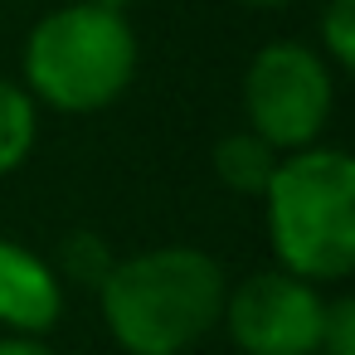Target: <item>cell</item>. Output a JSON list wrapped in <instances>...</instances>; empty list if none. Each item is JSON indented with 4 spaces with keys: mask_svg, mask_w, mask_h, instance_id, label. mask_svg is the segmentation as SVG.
<instances>
[{
    "mask_svg": "<svg viewBox=\"0 0 355 355\" xmlns=\"http://www.w3.org/2000/svg\"><path fill=\"white\" fill-rule=\"evenodd\" d=\"M229 277L214 253L190 243H161L117 258L98 287L107 336L127 355H185L219 331Z\"/></svg>",
    "mask_w": 355,
    "mask_h": 355,
    "instance_id": "6da1fadb",
    "label": "cell"
},
{
    "mask_svg": "<svg viewBox=\"0 0 355 355\" xmlns=\"http://www.w3.org/2000/svg\"><path fill=\"white\" fill-rule=\"evenodd\" d=\"M263 224L282 272L302 282H345L355 272V161L340 146L277 156L263 190Z\"/></svg>",
    "mask_w": 355,
    "mask_h": 355,
    "instance_id": "7a4b0ae2",
    "label": "cell"
},
{
    "mask_svg": "<svg viewBox=\"0 0 355 355\" xmlns=\"http://www.w3.org/2000/svg\"><path fill=\"white\" fill-rule=\"evenodd\" d=\"M137 64L141 49L127 15L73 0V6H59L30 25L20 49V69H25L20 88L35 98V107L88 117L112 107L132 88Z\"/></svg>",
    "mask_w": 355,
    "mask_h": 355,
    "instance_id": "3957f363",
    "label": "cell"
},
{
    "mask_svg": "<svg viewBox=\"0 0 355 355\" xmlns=\"http://www.w3.org/2000/svg\"><path fill=\"white\" fill-rule=\"evenodd\" d=\"M336 112V69L297 40L263 44L243 69V117L277 156L316 146Z\"/></svg>",
    "mask_w": 355,
    "mask_h": 355,
    "instance_id": "277c9868",
    "label": "cell"
},
{
    "mask_svg": "<svg viewBox=\"0 0 355 355\" xmlns=\"http://www.w3.org/2000/svg\"><path fill=\"white\" fill-rule=\"evenodd\" d=\"M326 321V292L282 268L248 272L224 297L219 326L239 355H316Z\"/></svg>",
    "mask_w": 355,
    "mask_h": 355,
    "instance_id": "5b68a950",
    "label": "cell"
},
{
    "mask_svg": "<svg viewBox=\"0 0 355 355\" xmlns=\"http://www.w3.org/2000/svg\"><path fill=\"white\" fill-rule=\"evenodd\" d=\"M64 316V282L44 253L0 239V326L10 336H49Z\"/></svg>",
    "mask_w": 355,
    "mask_h": 355,
    "instance_id": "8992f818",
    "label": "cell"
},
{
    "mask_svg": "<svg viewBox=\"0 0 355 355\" xmlns=\"http://www.w3.org/2000/svg\"><path fill=\"white\" fill-rule=\"evenodd\" d=\"M272 171H277V151H272L263 137H253L248 127L214 141V175H219V185H224L229 195L263 200Z\"/></svg>",
    "mask_w": 355,
    "mask_h": 355,
    "instance_id": "52a82bcc",
    "label": "cell"
},
{
    "mask_svg": "<svg viewBox=\"0 0 355 355\" xmlns=\"http://www.w3.org/2000/svg\"><path fill=\"white\" fill-rule=\"evenodd\" d=\"M35 137H40V107H35V98L20 83L0 78V175H10V171H20L30 161Z\"/></svg>",
    "mask_w": 355,
    "mask_h": 355,
    "instance_id": "ba28073f",
    "label": "cell"
},
{
    "mask_svg": "<svg viewBox=\"0 0 355 355\" xmlns=\"http://www.w3.org/2000/svg\"><path fill=\"white\" fill-rule=\"evenodd\" d=\"M112 268H117V253H112V243H107L98 229H69V234L59 239V253H54L59 282H73V287L98 292Z\"/></svg>",
    "mask_w": 355,
    "mask_h": 355,
    "instance_id": "9c48e42d",
    "label": "cell"
},
{
    "mask_svg": "<svg viewBox=\"0 0 355 355\" xmlns=\"http://www.w3.org/2000/svg\"><path fill=\"white\" fill-rule=\"evenodd\" d=\"M316 54L331 69L355 64V0H326L321 6V30H316Z\"/></svg>",
    "mask_w": 355,
    "mask_h": 355,
    "instance_id": "30bf717a",
    "label": "cell"
},
{
    "mask_svg": "<svg viewBox=\"0 0 355 355\" xmlns=\"http://www.w3.org/2000/svg\"><path fill=\"white\" fill-rule=\"evenodd\" d=\"M316 355H355V297H345V292L326 297V321H321V350Z\"/></svg>",
    "mask_w": 355,
    "mask_h": 355,
    "instance_id": "8fae6325",
    "label": "cell"
},
{
    "mask_svg": "<svg viewBox=\"0 0 355 355\" xmlns=\"http://www.w3.org/2000/svg\"><path fill=\"white\" fill-rule=\"evenodd\" d=\"M0 355H59L44 336H0Z\"/></svg>",
    "mask_w": 355,
    "mask_h": 355,
    "instance_id": "7c38bea8",
    "label": "cell"
},
{
    "mask_svg": "<svg viewBox=\"0 0 355 355\" xmlns=\"http://www.w3.org/2000/svg\"><path fill=\"white\" fill-rule=\"evenodd\" d=\"M239 6H253V10H282V6H292V0H239Z\"/></svg>",
    "mask_w": 355,
    "mask_h": 355,
    "instance_id": "4fadbf2b",
    "label": "cell"
},
{
    "mask_svg": "<svg viewBox=\"0 0 355 355\" xmlns=\"http://www.w3.org/2000/svg\"><path fill=\"white\" fill-rule=\"evenodd\" d=\"M88 6H98V10H117V15H127V6H132V0H88Z\"/></svg>",
    "mask_w": 355,
    "mask_h": 355,
    "instance_id": "5bb4252c",
    "label": "cell"
}]
</instances>
